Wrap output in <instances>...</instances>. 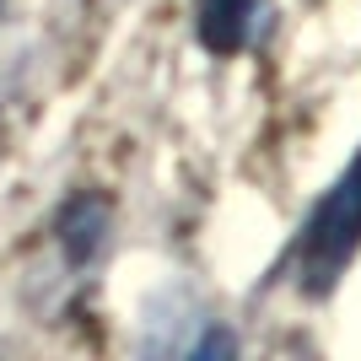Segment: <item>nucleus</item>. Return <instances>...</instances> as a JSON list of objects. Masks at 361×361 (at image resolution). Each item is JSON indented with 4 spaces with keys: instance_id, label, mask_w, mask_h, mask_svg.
<instances>
[{
    "instance_id": "1",
    "label": "nucleus",
    "mask_w": 361,
    "mask_h": 361,
    "mask_svg": "<svg viewBox=\"0 0 361 361\" xmlns=\"http://www.w3.org/2000/svg\"><path fill=\"white\" fill-rule=\"evenodd\" d=\"M356 248H361V151H356V162L340 173V183L324 195L307 232H302V248H297L302 286L329 291L340 281V270L356 259Z\"/></svg>"
},
{
    "instance_id": "2",
    "label": "nucleus",
    "mask_w": 361,
    "mask_h": 361,
    "mask_svg": "<svg viewBox=\"0 0 361 361\" xmlns=\"http://www.w3.org/2000/svg\"><path fill=\"white\" fill-rule=\"evenodd\" d=\"M275 0H195V32L211 54H248L264 44Z\"/></svg>"
},
{
    "instance_id": "3",
    "label": "nucleus",
    "mask_w": 361,
    "mask_h": 361,
    "mask_svg": "<svg viewBox=\"0 0 361 361\" xmlns=\"http://www.w3.org/2000/svg\"><path fill=\"white\" fill-rule=\"evenodd\" d=\"M97 243H103V200H75L65 211V248L75 259H87Z\"/></svg>"
}]
</instances>
